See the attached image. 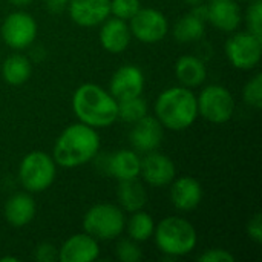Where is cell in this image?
<instances>
[{
  "mask_svg": "<svg viewBox=\"0 0 262 262\" xmlns=\"http://www.w3.org/2000/svg\"><path fill=\"white\" fill-rule=\"evenodd\" d=\"M100 147L101 140L97 129L78 121L68 126L58 135L54 143L52 158L57 167L77 169L95 160Z\"/></svg>",
  "mask_w": 262,
  "mask_h": 262,
  "instance_id": "obj_1",
  "label": "cell"
},
{
  "mask_svg": "<svg viewBox=\"0 0 262 262\" xmlns=\"http://www.w3.org/2000/svg\"><path fill=\"white\" fill-rule=\"evenodd\" d=\"M72 112L77 120L94 129L112 126L118 120V101L109 92L95 83H83L72 95Z\"/></svg>",
  "mask_w": 262,
  "mask_h": 262,
  "instance_id": "obj_2",
  "label": "cell"
},
{
  "mask_svg": "<svg viewBox=\"0 0 262 262\" xmlns=\"http://www.w3.org/2000/svg\"><path fill=\"white\" fill-rule=\"evenodd\" d=\"M154 111L164 129L186 130L198 118L196 95L186 86H170L157 97Z\"/></svg>",
  "mask_w": 262,
  "mask_h": 262,
  "instance_id": "obj_3",
  "label": "cell"
},
{
  "mask_svg": "<svg viewBox=\"0 0 262 262\" xmlns=\"http://www.w3.org/2000/svg\"><path fill=\"white\" fill-rule=\"evenodd\" d=\"M154 239L164 256L175 259L195 250L198 235L189 220L181 216H167L155 224Z\"/></svg>",
  "mask_w": 262,
  "mask_h": 262,
  "instance_id": "obj_4",
  "label": "cell"
},
{
  "mask_svg": "<svg viewBox=\"0 0 262 262\" xmlns=\"http://www.w3.org/2000/svg\"><path fill=\"white\" fill-rule=\"evenodd\" d=\"M57 177V164L52 155L32 150L26 154L18 164V181L29 193H40L49 189Z\"/></svg>",
  "mask_w": 262,
  "mask_h": 262,
  "instance_id": "obj_5",
  "label": "cell"
},
{
  "mask_svg": "<svg viewBox=\"0 0 262 262\" xmlns=\"http://www.w3.org/2000/svg\"><path fill=\"white\" fill-rule=\"evenodd\" d=\"M126 227V213L120 206L100 203L92 206L83 216V232L97 241H112L118 238Z\"/></svg>",
  "mask_w": 262,
  "mask_h": 262,
  "instance_id": "obj_6",
  "label": "cell"
},
{
  "mask_svg": "<svg viewBox=\"0 0 262 262\" xmlns=\"http://www.w3.org/2000/svg\"><path fill=\"white\" fill-rule=\"evenodd\" d=\"M198 117H203L212 124H224L235 114L233 94L223 84H209L196 97Z\"/></svg>",
  "mask_w": 262,
  "mask_h": 262,
  "instance_id": "obj_7",
  "label": "cell"
},
{
  "mask_svg": "<svg viewBox=\"0 0 262 262\" xmlns=\"http://www.w3.org/2000/svg\"><path fill=\"white\" fill-rule=\"evenodd\" d=\"M229 63L239 71L255 69L262 57V37L250 31H235L226 41Z\"/></svg>",
  "mask_w": 262,
  "mask_h": 262,
  "instance_id": "obj_8",
  "label": "cell"
},
{
  "mask_svg": "<svg viewBox=\"0 0 262 262\" xmlns=\"http://www.w3.org/2000/svg\"><path fill=\"white\" fill-rule=\"evenodd\" d=\"M0 34L3 41L15 51L28 49L37 38L38 25L26 11H14L8 14L2 23Z\"/></svg>",
  "mask_w": 262,
  "mask_h": 262,
  "instance_id": "obj_9",
  "label": "cell"
},
{
  "mask_svg": "<svg viewBox=\"0 0 262 262\" xmlns=\"http://www.w3.org/2000/svg\"><path fill=\"white\" fill-rule=\"evenodd\" d=\"M132 37L144 45L160 43L169 34L167 17L155 8H140V11L127 21Z\"/></svg>",
  "mask_w": 262,
  "mask_h": 262,
  "instance_id": "obj_10",
  "label": "cell"
},
{
  "mask_svg": "<svg viewBox=\"0 0 262 262\" xmlns=\"http://www.w3.org/2000/svg\"><path fill=\"white\" fill-rule=\"evenodd\" d=\"M140 177L150 187H166L177 177L175 163L164 154L158 150H152L144 154L141 158Z\"/></svg>",
  "mask_w": 262,
  "mask_h": 262,
  "instance_id": "obj_11",
  "label": "cell"
},
{
  "mask_svg": "<svg viewBox=\"0 0 262 262\" xmlns=\"http://www.w3.org/2000/svg\"><path fill=\"white\" fill-rule=\"evenodd\" d=\"M132 124L134 126L129 134V141L132 149L140 155L141 154L144 155L152 150H158L164 138V127L157 120V117L147 114L146 117H143L141 120Z\"/></svg>",
  "mask_w": 262,
  "mask_h": 262,
  "instance_id": "obj_12",
  "label": "cell"
},
{
  "mask_svg": "<svg viewBox=\"0 0 262 262\" xmlns=\"http://www.w3.org/2000/svg\"><path fill=\"white\" fill-rule=\"evenodd\" d=\"M100 256V241L86 232L71 235L58 247L60 262H94Z\"/></svg>",
  "mask_w": 262,
  "mask_h": 262,
  "instance_id": "obj_13",
  "label": "cell"
},
{
  "mask_svg": "<svg viewBox=\"0 0 262 262\" xmlns=\"http://www.w3.org/2000/svg\"><path fill=\"white\" fill-rule=\"evenodd\" d=\"M146 78L137 64H123L111 77L109 92L118 100L143 95Z\"/></svg>",
  "mask_w": 262,
  "mask_h": 262,
  "instance_id": "obj_14",
  "label": "cell"
},
{
  "mask_svg": "<svg viewBox=\"0 0 262 262\" xmlns=\"http://www.w3.org/2000/svg\"><path fill=\"white\" fill-rule=\"evenodd\" d=\"M97 166L101 167L104 173L114 177L118 181L132 180L140 177L141 157L134 149H120L104 155L103 164L98 163Z\"/></svg>",
  "mask_w": 262,
  "mask_h": 262,
  "instance_id": "obj_15",
  "label": "cell"
},
{
  "mask_svg": "<svg viewBox=\"0 0 262 262\" xmlns=\"http://www.w3.org/2000/svg\"><path fill=\"white\" fill-rule=\"evenodd\" d=\"M66 9L75 25L94 28L111 17V0H69Z\"/></svg>",
  "mask_w": 262,
  "mask_h": 262,
  "instance_id": "obj_16",
  "label": "cell"
},
{
  "mask_svg": "<svg viewBox=\"0 0 262 262\" xmlns=\"http://www.w3.org/2000/svg\"><path fill=\"white\" fill-rule=\"evenodd\" d=\"M206 9V20L221 32H235L243 21V12L236 0H209Z\"/></svg>",
  "mask_w": 262,
  "mask_h": 262,
  "instance_id": "obj_17",
  "label": "cell"
},
{
  "mask_svg": "<svg viewBox=\"0 0 262 262\" xmlns=\"http://www.w3.org/2000/svg\"><path fill=\"white\" fill-rule=\"evenodd\" d=\"M170 186V201L175 209L190 212L203 201V186L195 177H175Z\"/></svg>",
  "mask_w": 262,
  "mask_h": 262,
  "instance_id": "obj_18",
  "label": "cell"
},
{
  "mask_svg": "<svg viewBox=\"0 0 262 262\" xmlns=\"http://www.w3.org/2000/svg\"><path fill=\"white\" fill-rule=\"evenodd\" d=\"M98 38L104 51L111 54H121L129 48L132 32L126 20L111 15L100 25Z\"/></svg>",
  "mask_w": 262,
  "mask_h": 262,
  "instance_id": "obj_19",
  "label": "cell"
},
{
  "mask_svg": "<svg viewBox=\"0 0 262 262\" xmlns=\"http://www.w3.org/2000/svg\"><path fill=\"white\" fill-rule=\"evenodd\" d=\"M37 213L35 200L29 192H18L11 195L3 207V216L6 223L15 229L26 227Z\"/></svg>",
  "mask_w": 262,
  "mask_h": 262,
  "instance_id": "obj_20",
  "label": "cell"
},
{
  "mask_svg": "<svg viewBox=\"0 0 262 262\" xmlns=\"http://www.w3.org/2000/svg\"><path fill=\"white\" fill-rule=\"evenodd\" d=\"M117 198L124 213H134L143 210L144 206L147 204L146 187L138 178L118 181Z\"/></svg>",
  "mask_w": 262,
  "mask_h": 262,
  "instance_id": "obj_21",
  "label": "cell"
},
{
  "mask_svg": "<svg viewBox=\"0 0 262 262\" xmlns=\"http://www.w3.org/2000/svg\"><path fill=\"white\" fill-rule=\"evenodd\" d=\"M175 77L181 86L189 89L198 88L207 78V68L201 58L195 55H183L175 63Z\"/></svg>",
  "mask_w": 262,
  "mask_h": 262,
  "instance_id": "obj_22",
  "label": "cell"
},
{
  "mask_svg": "<svg viewBox=\"0 0 262 262\" xmlns=\"http://www.w3.org/2000/svg\"><path fill=\"white\" fill-rule=\"evenodd\" d=\"M32 74V63L23 54H11L2 63V77L11 86L25 84Z\"/></svg>",
  "mask_w": 262,
  "mask_h": 262,
  "instance_id": "obj_23",
  "label": "cell"
},
{
  "mask_svg": "<svg viewBox=\"0 0 262 262\" xmlns=\"http://www.w3.org/2000/svg\"><path fill=\"white\" fill-rule=\"evenodd\" d=\"M173 38L178 43H193L206 35V20L193 12L184 14L172 28Z\"/></svg>",
  "mask_w": 262,
  "mask_h": 262,
  "instance_id": "obj_24",
  "label": "cell"
},
{
  "mask_svg": "<svg viewBox=\"0 0 262 262\" xmlns=\"http://www.w3.org/2000/svg\"><path fill=\"white\" fill-rule=\"evenodd\" d=\"M155 224L157 223L152 218V215H149L144 210H138L130 213V218L126 221L124 230H127L130 239L137 243H146L154 236Z\"/></svg>",
  "mask_w": 262,
  "mask_h": 262,
  "instance_id": "obj_25",
  "label": "cell"
},
{
  "mask_svg": "<svg viewBox=\"0 0 262 262\" xmlns=\"http://www.w3.org/2000/svg\"><path fill=\"white\" fill-rule=\"evenodd\" d=\"M147 112L149 106L143 95L118 100V120H123L126 123H135L146 117Z\"/></svg>",
  "mask_w": 262,
  "mask_h": 262,
  "instance_id": "obj_26",
  "label": "cell"
},
{
  "mask_svg": "<svg viewBox=\"0 0 262 262\" xmlns=\"http://www.w3.org/2000/svg\"><path fill=\"white\" fill-rule=\"evenodd\" d=\"M243 98L244 103L253 109L262 107V74H255L244 86L243 89Z\"/></svg>",
  "mask_w": 262,
  "mask_h": 262,
  "instance_id": "obj_27",
  "label": "cell"
},
{
  "mask_svg": "<svg viewBox=\"0 0 262 262\" xmlns=\"http://www.w3.org/2000/svg\"><path fill=\"white\" fill-rule=\"evenodd\" d=\"M117 258L121 262H138L143 258V252L140 249V243L130 239V238H123L117 243L115 247Z\"/></svg>",
  "mask_w": 262,
  "mask_h": 262,
  "instance_id": "obj_28",
  "label": "cell"
},
{
  "mask_svg": "<svg viewBox=\"0 0 262 262\" xmlns=\"http://www.w3.org/2000/svg\"><path fill=\"white\" fill-rule=\"evenodd\" d=\"M141 8V0H111V15L129 21Z\"/></svg>",
  "mask_w": 262,
  "mask_h": 262,
  "instance_id": "obj_29",
  "label": "cell"
},
{
  "mask_svg": "<svg viewBox=\"0 0 262 262\" xmlns=\"http://www.w3.org/2000/svg\"><path fill=\"white\" fill-rule=\"evenodd\" d=\"M243 18L246 20L247 31L262 37V0H250Z\"/></svg>",
  "mask_w": 262,
  "mask_h": 262,
  "instance_id": "obj_30",
  "label": "cell"
},
{
  "mask_svg": "<svg viewBox=\"0 0 262 262\" xmlns=\"http://www.w3.org/2000/svg\"><path fill=\"white\" fill-rule=\"evenodd\" d=\"M235 259L236 258L233 253H230L229 250L221 249V247L209 249L198 256V261L201 262H235Z\"/></svg>",
  "mask_w": 262,
  "mask_h": 262,
  "instance_id": "obj_31",
  "label": "cell"
},
{
  "mask_svg": "<svg viewBox=\"0 0 262 262\" xmlns=\"http://www.w3.org/2000/svg\"><path fill=\"white\" fill-rule=\"evenodd\" d=\"M34 259L38 262L58 261V247L51 243H40L34 250Z\"/></svg>",
  "mask_w": 262,
  "mask_h": 262,
  "instance_id": "obj_32",
  "label": "cell"
},
{
  "mask_svg": "<svg viewBox=\"0 0 262 262\" xmlns=\"http://www.w3.org/2000/svg\"><path fill=\"white\" fill-rule=\"evenodd\" d=\"M246 233H247V236L253 241V243H256V244H261L262 243V216L261 213H255L250 220H249V223H247V226H246Z\"/></svg>",
  "mask_w": 262,
  "mask_h": 262,
  "instance_id": "obj_33",
  "label": "cell"
},
{
  "mask_svg": "<svg viewBox=\"0 0 262 262\" xmlns=\"http://www.w3.org/2000/svg\"><path fill=\"white\" fill-rule=\"evenodd\" d=\"M69 0H45V6L51 14H61L66 11Z\"/></svg>",
  "mask_w": 262,
  "mask_h": 262,
  "instance_id": "obj_34",
  "label": "cell"
},
{
  "mask_svg": "<svg viewBox=\"0 0 262 262\" xmlns=\"http://www.w3.org/2000/svg\"><path fill=\"white\" fill-rule=\"evenodd\" d=\"M34 0H9L11 5L17 6V8H23V6H28L29 3H32Z\"/></svg>",
  "mask_w": 262,
  "mask_h": 262,
  "instance_id": "obj_35",
  "label": "cell"
},
{
  "mask_svg": "<svg viewBox=\"0 0 262 262\" xmlns=\"http://www.w3.org/2000/svg\"><path fill=\"white\" fill-rule=\"evenodd\" d=\"M0 262H18L17 256H2Z\"/></svg>",
  "mask_w": 262,
  "mask_h": 262,
  "instance_id": "obj_36",
  "label": "cell"
},
{
  "mask_svg": "<svg viewBox=\"0 0 262 262\" xmlns=\"http://www.w3.org/2000/svg\"><path fill=\"white\" fill-rule=\"evenodd\" d=\"M187 5H192V6H195V5H200V3H204L206 0H184Z\"/></svg>",
  "mask_w": 262,
  "mask_h": 262,
  "instance_id": "obj_37",
  "label": "cell"
},
{
  "mask_svg": "<svg viewBox=\"0 0 262 262\" xmlns=\"http://www.w3.org/2000/svg\"><path fill=\"white\" fill-rule=\"evenodd\" d=\"M236 2L239 3V2H250V0H236Z\"/></svg>",
  "mask_w": 262,
  "mask_h": 262,
  "instance_id": "obj_38",
  "label": "cell"
}]
</instances>
